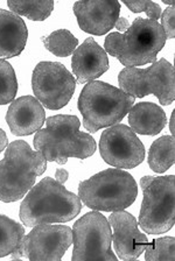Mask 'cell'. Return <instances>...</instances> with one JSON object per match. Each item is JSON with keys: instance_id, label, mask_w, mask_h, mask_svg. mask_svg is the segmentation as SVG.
<instances>
[{"instance_id": "6da1fadb", "label": "cell", "mask_w": 175, "mask_h": 261, "mask_svg": "<svg viewBox=\"0 0 175 261\" xmlns=\"http://www.w3.org/2000/svg\"><path fill=\"white\" fill-rule=\"evenodd\" d=\"M46 124V127L35 133L33 142L47 162L64 165L69 158L84 160L95 153V140L90 134L81 132L76 116L58 114L47 118Z\"/></svg>"}, {"instance_id": "7a4b0ae2", "label": "cell", "mask_w": 175, "mask_h": 261, "mask_svg": "<svg viewBox=\"0 0 175 261\" xmlns=\"http://www.w3.org/2000/svg\"><path fill=\"white\" fill-rule=\"evenodd\" d=\"M82 210L77 195L52 177H44L28 191L20 205V219L28 227L40 224L67 223Z\"/></svg>"}, {"instance_id": "3957f363", "label": "cell", "mask_w": 175, "mask_h": 261, "mask_svg": "<svg viewBox=\"0 0 175 261\" xmlns=\"http://www.w3.org/2000/svg\"><path fill=\"white\" fill-rule=\"evenodd\" d=\"M165 32L154 20L138 18L125 33H111L107 36L104 50L126 68L154 63L166 43Z\"/></svg>"}, {"instance_id": "277c9868", "label": "cell", "mask_w": 175, "mask_h": 261, "mask_svg": "<svg viewBox=\"0 0 175 261\" xmlns=\"http://www.w3.org/2000/svg\"><path fill=\"white\" fill-rule=\"evenodd\" d=\"M46 169L47 160L41 153L32 149L26 141L12 142L0 161V201L12 203L21 199Z\"/></svg>"}, {"instance_id": "5b68a950", "label": "cell", "mask_w": 175, "mask_h": 261, "mask_svg": "<svg viewBox=\"0 0 175 261\" xmlns=\"http://www.w3.org/2000/svg\"><path fill=\"white\" fill-rule=\"evenodd\" d=\"M134 100L136 98L111 84L92 81L85 84L77 105L83 116L85 129L95 133L123 120Z\"/></svg>"}, {"instance_id": "8992f818", "label": "cell", "mask_w": 175, "mask_h": 261, "mask_svg": "<svg viewBox=\"0 0 175 261\" xmlns=\"http://www.w3.org/2000/svg\"><path fill=\"white\" fill-rule=\"evenodd\" d=\"M137 196L136 179L121 169H105L79 185L80 199L95 211L125 210L132 205Z\"/></svg>"}, {"instance_id": "52a82bcc", "label": "cell", "mask_w": 175, "mask_h": 261, "mask_svg": "<svg viewBox=\"0 0 175 261\" xmlns=\"http://www.w3.org/2000/svg\"><path fill=\"white\" fill-rule=\"evenodd\" d=\"M140 187L144 191L140 227L149 234L169 231L175 224V176H144Z\"/></svg>"}, {"instance_id": "ba28073f", "label": "cell", "mask_w": 175, "mask_h": 261, "mask_svg": "<svg viewBox=\"0 0 175 261\" xmlns=\"http://www.w3.org/2000/svg\"><path fill=\"white\" fill-rule=\"evenodd\" d=\"M120 90L134 98L154 95L162 105L175 98V70L166 59L156 61L146 69L125 68L118 75Z\"/></svg>"}, {"instance_id": "9c48e42d", "label": "cell", "mask_w": 175, "mask_h": 261, "mask_svg": "<svg viewBox=\"0 0 175 261\" xmlns=\"http://www.w3.org/2000/svg\"><path fill=\"white\" fill-rule=\"evenodd\" d=\"M72 243V261L117 260V256L111 250V226L104 215L98 211L88 212L74 224Z\"/></svg>"}, {"instance_id": "30bf717a", "label": "cell", "mask_w": 175, "mask_h": 261, "mask_svg": "<svg viewBox=\"0 0 175 261\" xmlns=\"http://www.w3.org/2000/svg\"><path fill=\"white\" fill-rule=\"evenodd\" d=\"M35 98L44 108L60 110L70 101L76 89L75 77L60 62H40L32 75Z\"/></svg>"}, {"instance_id": "8fae6325", "label": "cell", "mask_w": 175, "mask_h": 261, "mask_svg": "<svg viewBox=\"0 0 175 261\" xmlns=\"http://www.w3.org/2000/svg\"><path fill=\"white\" fill-rule=\"evenodd\" d=\"M72 244V230L66 225L40 224L23 237L14 259L59 261Z\"/></svg>"}, {"instance_id": "7c38bea8", "label": "cell", "mask_w": 175, "mask_h": 261, "mask_svg": "<svg viewBox=\"0 0 175 261\" xmlns=\"http://www.w3.org/2000/svg\"><path fill=\"white\" fill-rule=\"evenodd\" d=\"M99 152L108 165L121 169H132L145 159V147L133 130L123 124L103 130Z\"/></svg>"}, {"instance_id": "4fadbf2b", "label": "cell", "mask_w": 175, "mask_h": 261, "mask_svg": "<svg viewBox=\"0 0 175 261\" xmlns=\"http://www.w3.org/2000/svg\"><path fill=\"white\" fill-rule=\"evenodd\" d=\"M110 226L113 228L112 242L118 258L136 260L148 245L147 237L138 228L137 219L124 210L115 211L109 217Z\"/></svg>"}, {"instance_id": "5bb4252c", "label": "cell", "mask_w": 175, "mask_h": 261, "mask_svg": "<svg viewBox=\"0 0 175 261\" xmlns=\"http://www.w3.org/2000/svg\"><path fill=\"white\" fill-rule=\"evenodd\" d=\"M72 10L81 30L92 35H104L115 27L119 18L120 4L116 0L76 2Z\"/></svg>"}, {"instance_id": "9a60e30c", "label": "cell", "mask_w": 175, "mask_h": 261, "mask_svg": "<svg viewBox=\"0 0 175 261\" xmlns=\"http://www.w3.org/2000/svg\"><path fill=\"white\" fill-rule=\"evenodd\" d=\"M7 125L14 136L36 133L46 122L42 104L32 96H22L12 101L6 114Z\"/></svg>"}, {"instance_id": "2e32d148", "label": "cell", "mask_w": 175, "mask_h": 261, "mask_svg": "<svg viewBox=\"0 0 175 261\" xmlns=\"http://www.w3.org/2000/svg\"><path fill=\"white\" fill-rule=\"evenodd\" d=\"M71 68L80 84L95 81L108 71L109 59L107 51L93 38H88L74 51Z\"/></svg>"}, {"instance_id": "e0dca14e", "label": "cell", "mask_w": 175, "mask_h": 261, "mask_svg": "<svg viewBox=\"0 0 175 261\" xmlns=\"http://www.w3.org/2000/svg\"><path fill=\"white\" fill-rule=\"evenodd\" d=\"M28 30L13 12L0 8V60L19 56L26 47Z\"/></svg>"}, {"instance_id": "ac0fdd59", "label": "cell", "mask_w": 175, "mask_h": 261, "mask_svg": "<svg viewBox=\"0 0 175 261\" xmlns=\"http://www.w3.org/2000/svg\"><path fill=\"white\" fill-rule=\"evenodd\" d=\"M128 114L131 129L134 133L142 136H157L167 124L164 110L151 101H144L132 106Z\"/></svg>"}, {"instance_id": "d6986e66", "label": "cell", "mask_w": 175, "mask_h": 261, "mask_svg": "<svg viewBox=\"0 0 175 261\" xmlns=\"http://www.w3.org/2000/svg\"><path fill=\"white\" fill-rule=\"evenodd\" d=\"M175 162V140L173 136L157 139L149 148L148 165L158 174L165 173Z\"/></svg>"}, {"instance_id": "ffe728a7", "label": "cell", "mask_w": 175, "mask_h": 261, "mask_svg": "<svg viewBox=\"0 0 175 261\" xmlns=\"http://www.w3.org/2000/svg\"><path fill=\"white\" fill-rule=\"evenodd\" d=\"M23 237L25 228L21 224L7 216L0 215V258L11 254L14 259Z\"/></svg>"}, {"instance_id": "44dd1931", "label": "cell", "mask_w": 175, "mask_h": 261, "mask_svg": "<svg viewBox=\"0 0 175 261\" xmlns=\"http://www.w3.org/2000/svg\"><path fill=\"white\" fill-rule=\"evenodd\" d=\"M43 42L48 51L59 57L70 56L79 46V40L68 30L53 32L43 39Z\"/></svg>"}, {"instance_id": "7402d4cb", "label": "cell", "mask_w": 175, "mask_h": 261, "mask_svg": "<svg viewBox=\"0 0 175 261\" xmlns=\"http://www.w3.org/2000/svg\"><path fill=\"white\" fill-rule=\"evenodd\" d=\"M13 13L17 15H23L33 21H43L52 14L54 10V2H7Z\"/></svg>"}, {"instance_id": "603a6c76", "label": "cell", "mask_w": 175, "mask_h": 261, "mask_svg": "<svg viewBox=\"0 0 175 261\" xmlns=\"http://www.w3.org/2000/svg\"><path fill=\"white\" fill-rule=\"evenodd\" d=\"M18 91V81L12 64L0 60V105L10 104Z\"/></svg>"}, {"instance_id": "cb8c5ba5", "label": "cell", "mask_w": 175, "mask_h": 261, "mask_svg": "<svg viewBox=\"0 0 175 261\" xmlns=\"http://www.w3.org/2000/svg\"><path fill=\"white\" fill-rule=\"evenodd\" d=\"M174 245L173 237L154 239L145 247V259L147 261H174Z\"/></svg>"}, {"instance_id": "d4e9b609", "label": "cell", "mask_w": 175, "mask_h": 261, "mask_svg": "<svg viewBox=\"0 0 175 261\" xmlns=\"http://www.w3.org/2000/svg\"><path fill=\"white\" fill-rule=\"evenodd\" d=\"M124 5L131 10L133 13H140V12H145L147 14L149 20H157L160 18L161 15V7L159 4L154 2H148V0H141V2H125Z\"/></svg>"}, {"instance_id": "484cf974", "label": "cell", "mask_w": 175, "mask_h": 261, "mask_svg": "<svg viewBox=\"0 0 175 261\" xmlns=\"http://www.w3.org/2000/svg\"><path fill=\"white\" fill-rule=\"evenodd\" d=\"M162 30L165 32L166 39L175 38V8L174 6L167 7L162 13L161 24Z\"/></svg>"}, {"instance_id": "4316f807", "label": "cell", "mask_w": 175, "mask_h": 261, "mask_svg": "<svg viewBox=\"0 0 175 261\" xmlns=\"http://www.w3.org/2000/svg\"><path fill=\"white\" fill-rule=\"evenodd\" d=\"M130 26H131V24H130L129 20L126 18H123V16H121V18H118V20L115 23V27L117 28V30L120 32H124V33L129 30Z\"/></svg>"}, {"instance_id": "83f0119b", "label": "cell", "mask_w": 175, "mask_h": 261, "mask_svg": "<svg viewBox=\"0 0 175 261\" xmlns=\"http://www.w3.org/2000/svg\"><path fill=\"white\" fill-rule=\"evenodd\" d=\"M69 177V173L63 168H60L55 171V179L58 181L61 185H63V183L67 182V179Z\"/></svg>"}, {"instance_id": "f1b7e54d", "label": "cell", "mask_w": 175, "mask_h": 261, "mask_svg": "<svg viewBox=\"0 0 175 261\" xmlns=\"http://www.w3.org/2000/svg\"><path fill=\"white\" fill-rule=\"evenodd\" d=\"M7 146H9V139H7L5 130L0 128V153H2L4 149H6Z\"/></svg>"}, {"instance_id": "f546056e", "label": "cell", "mask_w": 175, "mask_h": 261, "mask_svg": "<svg viewBox=\"0 0 175 261\" xmlns=\"http://www.w3.org/2000/svg\"><path fill=\"white\" fill-rule=\"evenodd\" d=\"M175 111L172 112V117H170V121H169V130L170 133H172V136H174V132H175V128H174V119H175Z\"/></svg>"}, {"instance_id": "4dcf8cb0", "label": "cell", "mask_w": 175, "mask_h": 261, "mask_svg": "<svg viewBox=\"0 0 175 261\" xmlns=\"http://www.w3.org/2000/svg\"><path fill=\"white\" fill-rule=\"evenodd\" d=\"M164 3L166 5H170V6H174V2L173 0H164Z\"/></svg>"}]
</instances>
